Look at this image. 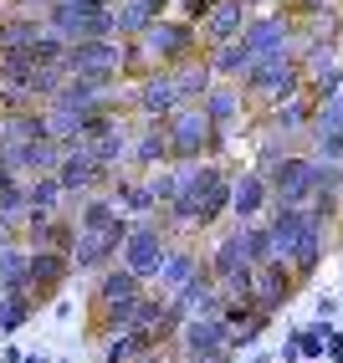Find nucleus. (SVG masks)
<instances>
[{
    "label": "nucleus",
    "instance_id": "f257e3e1",
    "mask_svg": "<svg viewBox=\"0 0 343 363\" xmlns=\"http://www.w3.org/2000/svg\"><path fill=\"white\" fill-rule=\"evenodd\" d=\"M241 87H246V98H251V103H266V108H277V103H287V98H303V92H307L303 57H298V52H272V57H256L251 77L241 82Z\"/></svg>",
    "mask_w": 343,
    "mask_h": 363
},
{
    "label": "nucleus",
    "instance_id": "f03ea898",
    "mask_svg": "<svg viewBox=\"0 0 343 363\" xmlns=\"http://www.w3.org/2000/svg\"><path fill=\"white\" fill-rule=\"evenodd\" d=\"M169 123V143H175V159H220L226 154V138L215 128V118L205 113V103H185L180 113L164 118Z\"/></svg>",
    "mask_w": 343,
    "mask_h": 363
},
{
    "label": "nucleus",
    "instance_id": "7ed1b4c3",
    "mask_svg": "<svg viewBox=\"0 0 343 363\" xmlns=\"http://www.w3.org/2000/svg\"><path fill=\"white\" fill-rule=\"evenodd\" d=\"M134 41L149 52V62L159 72H175L200 52V31H195V21H185V16H159L154 26H143Z\"/></svg>",
    "mask_w": 343,
    "mask_h": 363
},
{
    "label": "nucleus",
    "instance_id": "20e7f679",
    "mask_svg": "<svg viewBox=\"0 0 343 363\" xmlns=\"http://www.w3.org/2000/svg\"><path fill=\"white\" fill-rule=\"evenodd\" d=\"M169 230H175V225H169L164 215H159V220H154V215H138V220L129 225V240H124V251H118V261H124L129 272H138L143 281H154L164 256H169V246H175Z\"/></svg>",
    "mask_w": 343,
    "mask_h": 363
},
{
    "label": "nucleus",
    "instance_id": "39448f33",
    "mask_svg": "<svg viewBox=\"0 0 343 363\" xmlns=\"http://www.w3.org/2000/svg\"><path fill=\"white\" fill-rule=\"evenodd\" d=\"M129 225H134V215H118L108 225H77V246H72L77 277H97L103 266H113L118 251H124V240H129Z\"/></svg>",
    "mask_w": 343,
    "mask_h": 363
},
{
    "label": "nucleus",
    "instance_id": "423d86ee",
    "mask_svg": "<svg viewBox=\"0 0 343 363\" xmlns=\"http://www.w3.org/2000/svg\"><path fill=\"white\" fill-rule=\"evenodd\" d=\"M67 72H72V77H87V82L118 87V77H124V41H118V36L72 41L67 46Z\"/></svg>",
    "mask_w": 343,
    "mask_h": 363
},
{
    "label": "nucleus",
    "instance_id": "0eeeda50",
    "mask_svg": "<svg viewBox=\"0 0 343 363\" xmlns=\"http://www.w3.org/2000/svg\"><path fill=\"white\" fill-rule=\"evenodd\" d=\"M317 179H323V159L317 154H287L266 184H272V205H312Z\"/></svg>",
    "mask_w": 343,
    "mask_h": 363
},
{
    "label": "nucleus",
    "instance_id": "6e6552de",
    "mask_svg": "<svg viewBox=\"0 0 343 363\" xmlns=\"http://www.w3.org/2000/svg\"><path fill=\"white\" fill-rule=\"evenodd\" d=\"M57 179H62V189H67V200H87V195H97V189H108L113 184V169H103L82 143H67V154H62V164H57Z\"/></svg>",
    "mask_w": 343,
    "mask_h": 363
},
{
    "label": "nucleus",
    "instance_id": "1a4fd4ad",
    "mask_svg": "<svg viewBox=\"0 0 343 363\" xmlns=\"http://www.w3.org/2000/svg\"><path fill=\"white\" fill-rule=\"evenodd\" d=\"M241 41H246L256 57L298 52V16H292V11H256V16H251V26L241 31Z\"/></svg>",
    "mask_w": 343,
    "mask_h": 363
},
{
    "label": "nucleus",
    "instance_id": "9d476101",
    "mask_svg": "<svg viewBox=\"0 0 343 363\" xmlns=\"http://www.w3.org/2000/svg\"><path fill=\"white\" fill-rule=\"evenodd\" d=\"M129 103H134V113H138V118H149V123H164L169 113H180V108H185L175 72H149V77H138Z\"/></svg>",
    "mask_w": 343,
    "mask_h": 363
},
{
    "label": "nucleus",
    "instance_id": "9b49d317",
    "mask_svg": "<svg viewBox=\"0 0 343 363\" xmlns=\"http://www.w3.org/2000/svg\"><path fill=\"white\" fill-rule=\"evenodd\" d=\"M72 277H77V266H72V251L31 246V281H26V292H31L36 302H52Z\"/></svg>",
    "mask_w": 343,
    "mask_h": 363
},
{
    "label": "nucleus",
    "instance_id": "f8f14e48",
    "mask_svg": "<svg viewBox=\"0 0 343 363\" xmlns=\"http://www.w3.org/2000/svg\"><path fill=\"white\" fill-rule=\"evenodd\" d=\"M298 286H303V277L292 272V261L272 256L266 266H256V297H251V302H256L261 312H272V318H277V312H282L292 297H298Z\"/></svg>",
    "mask_w": 343,
    "mask_h": 363
},
{
    "label": "nucleus",
    "instance_id": "ddd939ff",
    "mask_svg": "<svg viewBox=\"0 0 343 363\" xmlns=\"http://www.w3.org/2000/svg\"><path fill=\"white\" fill-rule=\"evenodd\" d=\"M169 307H175L180 318H215V312L226 307V292H220V281L210 277V266H200V272L169 297Z\"/></svg>",
    "mask_w": 343,
    "mask_h": 363
},
{
    "label": "nucleus",
    "instance_id": "4468645a",
    "mask_svg": "<svg viewBox=\"0 0 343 363\" xmlns=\"http://www.w3.org/2000/svg\"><path fill=\"white\" fill-rule=\"evenodd\" d=\"M175 159V143H169V123H149V118H138L134 128V149H129V169L138 174H154Z\"/></svg>",
    "mask_w": 343,
    "mask_h": 363
},
{
    "label": "nucleus",
    "instance_id": "2eb2a0df",
    "mask_svg": "<svg viewBox=\"0 0 343 363\" xmlns=\"http://www.w3.org/2000/svg\"><path fill=\"white\" fill-rule=\"evenodd\" d=\"M251 0H210V11L200 21V36L205 46H220V41H241V31L251 26Z\"/></svg>",
    "mask_w": 343,
    "mask_h": 363
},
{
    "label": "nucleus",
    "instance_id": "dca6fc26",
    "mask_svg": "<svg viewBox=\"0 0 343 363\" xmlns=\"http://www.w3.org/2000/svg\"><path fill=\"white\" fill-rule=\"evenodd\" d=\"M266 210H272V184H266V174H256V169H241V174L231 179V215H236V225L261 220Z\"/></svg>",
    "mask_w": 343,
    "mask_h": 363
},
{
    "label": "nucleus",
    "instance_id": "f3484780",
    "mask_svg": "<svg viewBox=\"0 0 343 363\" xmlns=\"http://www.w3.org/2000/svg\"><path fill=\"white\" fill-rule=\"evenodd\" d=\"M205 113L215 118V128H220V133H231V128L246 123L251 98H246V87H241V82H220V77H215V87L205 92Z\"/></svg>",
    "mask_w": 343,
    "mask_h": 363
},
{
    "label": "nucleus",
    "instance_id": "a211bd4d",
    "mask_svg": "<svg viewBox=\"0 0 343 363\" xmlns=\"http://www.w3.org/2000/svg\"><path fill=\"white\" fill-rule=\"evenodd\" d=\"M82 149L97 159V164H103V169H113V174H118V169H129V149H134V128L124 123V118H113V123L103 128V133H92L87 143H82Z\"/></svg>",
    "mask_w": 343,
    "mask_h": 363
},
{
    "label": "nucleus",
    "instance_id": "6ab92c4d",
    "mask_svg": "<svg viewBox=\"0 0 343 363\" xmlns=\"http://www.w3.org/2000/svg\"><path fill=\"white\" fill-rule=\"evenodd\" d=\"M328 220L317 215L312 205H307V230H303V240H298V251H292V272H298L303 281H312L317 277V266H323V251H328Z\"/></svg>",
    "mask_w": 343,
    "mask_h": 363
},
{
    "label": "nucleus",
    "instance_id": "aec40b11",
    "mask_svg": "<svg viewBox=\"0 0 343 363\" xmlns=\"http://www.w3.org/2000/svg\"><path fill=\"white\" fill-rule=\"evenodd\" d=\"M164 343L154 333H143V328H129V333H113L97 343V363H138V358H154Z\"/></svg>",
    "mask_w": 343,
    "mask_h": 363
},
{
    "label": "nucleus",
    "instance_id": "412c9836",
    "mask_svg": "<svg viewBox=\"0 0 343 363\" xmlns=\"http://www.w3.org/2000/svg\"><path fill=\"white\" fill-rule=\"evenodd\" d=\"M41 31H46V11H36V6L16 11V16H0V57L6 52H31L41 41Z\"/></svg>",
    "mask_w": 343,
    "mask_h": 363
},
{
    "label": "nucleus",
    "instance_id": "4be33fe9",
    "mask_svg": "<svg viewBox=\"0 0 343 363\" xmlns=\"http://www.w3.org/2000/svg\"><path fill=\"white\" fill-rule=\"evenodd\" d=\"M205 62L220 82H246L251 67H256V52L246 41H220V46H205Z\"/></svg>",
    "mask_w": 343,
    "mask_h": 363
},
{
    "label": "nucleus",
    "instance_id": "5701e85b",
    "mask_svg": "<svg viewBox=\"0 0 343 363\" xmlns=\"http://www.w3.org/2000/svg\"><path fill=\"white\" fill-rule=\"evenodd\" d=\"M205 266H210V277L215 281H231V277H241V272H256L251 266V256H246V246H241V230H226L210 246V256H205Z\"/></svg>",
    "mask_w": 343,
    "mask_h": 363
},
{
    "label": "nucleus",
    "instance_id": "b1692460",
    "mask_svg": "<svg viewBox=\"0 0 343 363\" xmlns=\"http://www.w3.org/2000/svg\"><path fill=\"white\" fill-rule=\"evenodd\" d=\"M200 266H205V261L195 256L190 246H169V256H164V266H159V277H154L149 286H154V292H164V297H175L180 286H185L195 272H200Z\"/></svg>",
    "mask_w": 343,
    "mask_h": 363
},
{
    "label": "nucleus",
    "instance_id": "393cba45",
    "mask_svg": "<svg viewBox=\"0 0 343 363\" xmlns=\"http://www.w3.org/2000/svg\"><path fill=\"white\" fill-rule=\"evenodd\" d=\"M36 297L26 292V286H16V292H0V337H11V333H21L31 318H36Z\"/></svg>",
    "mask_w": 343,
    "mask_h": 363
},
{
    "label": "nucleus",
    "instance_id": "a878e982",
    "mask_svg": "<svg viewBox=\"0 0 343 363\" xmlns=\"http://www.w3.org/2000/svg\"><path fill=\"white\" fill-rule=\"evenodd\" d=\"M175 82H180V98L185 103H205V92L215 87V72L205 57H190L185 67H175Z\"/></svg>",
    "mask_w": 343,
    "mask_h": 363
},
{
    "label": "nucleus",
    "instance_id": "bb28decb",
    "mask_svg": "<svg viewBox=\"0 0 343 363\" xmlns=\"http://www.w3.org/2000/svg\"><path fill=\"white\" fill-rule=\"evenodd\" d=\"M0 281H6V292L31 281V246L26 240H11V246L0 251Z\"/></svg>",
    "mask_w": 343,
    "mask_h": 363
},
{
    "label": "nucleus",
    "instance_id": "cd10ccee",
    "mask_svg": "<svg viewBox=\"0 0 343 363\" xmlns=\"http://www.w3.org/2000/svg\"><path fill=\"white\" fill-rule=\"evenodd\" d=\"M113 21H118V36H138L143 26H154V21H159V11L149 6V0H118V6H113Z\"/></svg>",
    "mask_w": 343,
    "mask_h": 363
},
{
    "label": "nucleus",
    "instance_id": "c85d7f7f",
    "mask_svg": "<svg viewBox=\"0 0 343 363\" xmlns=\"http://www.w3.org/2000/svg\"><path fill=\"white\" fill-rule=\"evenodd\" d=\"M241 230V246H246V256H251V266H266L277 251H272V225H266V215L261 220H246V225H236Z\"/></svg>",
    "mask_w": 343,
    "mask_h": 363
},
{
    "label": "nucleus",
    "instance_id": "c756f323",
    "mask_svg": "<svg viewBox=\"0 0 343 363\" xmlns=\"http://www.w3.org/2000/svg\"><path fill=\"white\" fill-rule=\"evenodd\" d=\"M343 128V92H333V98H323L312 108V128H307V143L323 138V133H338Z\"/></svg>",
    "mask_w": 343,
    "mask_h": 363
},
{
    "label": "nucleus",
    "instance_id": "7c9ffc66",
    "mask_svg": "<svg viewBox=\"0 0 343 363\" xmlns=\"http://www.w3.org/2000/svg\"><path fill=\"white\" fill-rule=\"evenodd\" d=\"M307 149L323 159V164H343V128H338V133H323V138H312Z\"/></svg>",
    "mask_w": 343,
    "mask_h": 363
},
{
    "label": "nucleus",
    "instance_id": "2f4dec72",
    "mask_svg": "<svg viewBox=\"0 0 343 363\" xmlns=\"http://www.w3.org/2000/svg\"><path fill=\"white\" fill-rule=\"evenodd\" d=\"M282 11H292V16H303V21H312V16H323V11H333V0H287Z\"/></svg>",
    "mask_w": 343,
    "mask_h": 363
},
{
    "label": "nucleus",
    "instance_id": "473e14b6",
    "mask_svg": "<svg viewBox=\"0 0 343 363\" xmlns=\"http://www.w3.org/2000/svg\"><path fill=\"white\" fill-rule=\"evenodd\" d=\"M323 358H328V363H343V333H338V323H333L328 337H323Z\"/></svg>",
    "mask_w": 343,
    "mask_h": 363
},
{
    "label": "nucleus",
    "instance_id": "72a5a7b5",
    "mask_svg": "<svg viewBox=\"0 0 343 363\" xmlns=\"http://www.w3.org/2000/svg\"><path fill=\"white\" fill-rule=\"evenodd\" d=\"M180 11H185V21H195V26H200L205 11H210V0H180Z\"/></svg>",
    "mask_w": 343,
    "mask_h": 363
},
{
    "label": "nucleus",
    "instance_id": "f704fd0d",
    "mask_svg": "<svg viewBox=\"0 0 343 363\" xmlns=\"http://www.w3.org/2000/svg\"><path fill=\"white\" fill-rule=\"evenodd\" d=\"M338 312H343V297H317V318H338Z\"/></svg>",
    "mask_w": 343,
    "mask_h": 363
},
{
    "label": "nucleus",
    "instance_id": "c9c22d12",
    "mask_svg": "<svg viewBox=\"0 0 343 363\" xmlns=\"http://www.w3.org/2000/svg\"><path fill=\"white\" fill-rule=\"evenodd\" d=\"M16 179H21V174H16V169H11L6 159H0V189H6V184H16Z\"/></svg>",
    "mask_w": 343,
    "mask_h": 363
},
{
    "label": "nucleus",
    "instance_id": "e433bc0d",
    "mask_svg": "<svg viewBox=\"0 0 343 363\" xmlns=\"http://www.w3.org/2000/svg\"><path fill=\"white\" fill-rule=\"evenodd\" d=\"M11 240H16V225H11V220H0V251H6Z\"/></svg>",
    "mask_w": 343,
    "mask_h": 363
},
{
    "label": "nucleus",
    "instance_id": "4c0bfd02",
    "mask_svg": "<svg viewBox=\"0 0 343 363\" xmlns=\"http://www.w3.org/2000/svg\"><path fill=\"white\" fill-rule=\"evenodd\" d=\"M0 363H26V353L21 348H0Z\"/></svg>",
    "mask_w": 343,
    "mask_h": 363
},
{
    "label": "nucleus",
    "instance_id": "58836bf2",
    "mask_svg": "<svg viewBox=\"0 0 343 363\" xmlns=\"http://www.w3.org/2000/svg\"><path fill=\"white\" fill-rule=\"evenodd\" d=\"M277 6H287V0H251V11H277Z\"/></svg>",
    "mask_w": 343,
    "mask_h": 363
},
{
    "label": "nucleus",
    "instance_id": "ea45409f",
    "mask_svg": "<svg viewBox=\"0 0 343 363\" xmlns=\"http://www.w3.org/2000/svg\"><path fill=\"white\" fill-rule=\"evenodd\" d=\"M26 363H46V358H41V353H26Z\"/></svg>",
    "mask_w": 343,
    "mask_h": 363
},
{
    "label": "nucleus",
    "instance_id": "a19ab883",
    "mask_svg": "<svg viewBox=\"0 0 343 363\" xmlns=\"http://www.w3.org/2000/svg\"><path fill=\"white\" fill-rule=\"evenodd\" d=\"M138 363H159V353H154V358H138Z\"/></svg>",
    "mask_w": 343,
    "mask_h": 363
}]
</instances>
